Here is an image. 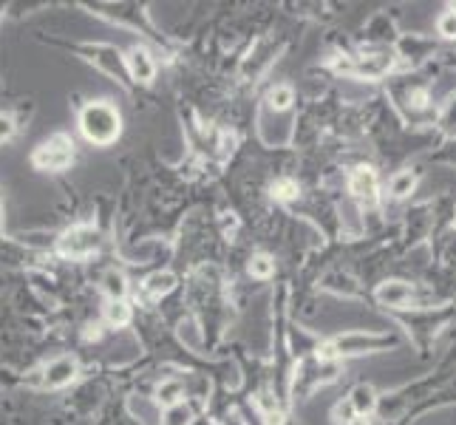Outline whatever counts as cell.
I'll list each match as a JSON object with an SVG mask.
<instances>
[{
	"instance_id": "6da1fadb",
	"label": "cell",
	"mask_w": 456,
	"mask_h": 425,
	"mask_svg": "<svg viewBox=\"0 0 456 425\" xmlns=\"http://www.w3.org/2000/svg\"><path fill=\"white\" fill-rule=\"evenodd\" d=\"M80 128L94 145H111L122 133V116L111 102H91L80 113Z\"/></svg>"
},
{
	"instance_id": "7a4b0ae2",
	"label": "cell",
	"mask_w": 456,
	"mask_h": 425,
	"mask_svg": "<svg viewBox=\"0 0 456 425\" xmlns=\"http://www.w3.org/2000/svg\"><path fill=\"white\" fill-rule=\"evenodd\" d=\"M71 159H74V142L65 133H57L49 142H43L32 156L34 168H40V171H65Z\"/></svg>"
},
{
	"instance_id": "3957f363",
	"label": "cell",
	"mask_w": 456,
	"mask_h": 425,
	"mask_svg": "<svg viewBox=\"0 0 456 425\" xmlns=\"http://www.w3.org/2000/svg\"><path fill=\"white\" fill-rule=\"evenodd\" d=\"M94 250H100V235L94 227H74L60 239V252L71 258H85Z\"/></svg>"
},
{
	"instance_id": "277c9868",
	"label": "cell",
	"mask_w": 456,
	"mask_h": 425,
	"mask_svg": "<svg viewBox=\"0 0 456 425\" xmlns=\"http://www.w3.org/2000/svg\"><path fill=\"white\" fill-rule=\"evenodd\" d=\"M349 190L360 204L374 207L377 204V173L371 168H366V164H360L349 179Z\"/></svg>"
},
{
	"instance_id": "5b68a950",
	"label": "cell",
	"mask_w": 456,
	"mask_h": 425,
	"mask_svg": "<svg viewBox=\"0 0 456 425\" xmlns=\"http://www.w3.org/2000/svg\"><path fill=\"white\" fill-rule=\"evenodd\" d=\"M128 71L136 83H151L153 74H156V65H153V57L148 54V49H131L128 54Z\"/></svg>"
},
{
	"instance_id": "8992f818",
	"label": "cell",
	"mask_w": 456,
	"mask_h": 425,
	"mask_svg": "<svg viewBox=\"0 0 456 425\" xmlns=\"http://www.w3.org/2000/svg\"><path fill=\"white\" fill-rule=\"evenodd\" d=\"M411 287H408L405 281H389L382 283V287L377 290V301L389 303V306H397V309H405L408 303H411Z\"/></svg>"
},
{
	"instance_id": "52a82bcc",
	"label": "cell",
	"mask_w": 456,
	"mask_h": 425,
	"mask_svg": "<svg viewBox=\"0 0 456 425\" xmlns=\"http://www.w3.org/2000/svg\"><path fill=\"white\" fill-rule=\"evenodd\" d=\"M74 374H77V360H71V358H60L49 366V371H45V386L49 389H57V386H65L74 380Z\"/></svg>"
},
{
	"instance_id": "ba28073f",
	"label": "cell",
	"mask_w": 456,
	"mask_h": 425,
	"mask_svg": "<svg viewBox=\"0 0 456 425\" xmlns=\"http://www.w3.org/2000/svg\"><path fill=\"white\" fill-rule=\"evenodd\" d=\"M349 403L354 408V417H371V411L377 406V394H374V389L369 383H360V386H354Z\"/></svg>"
},
{
	"instance_id": "9c48e42d",
	"label": "cell",
	"mask_w": 456,
	"mask_h": 425,
	"mask_svg": "<svg viewBox=\"0 0 456 425\" xmlns=\"http://www.w3.org/2000/svg\"><path fill=\"white\" fill-rule=\"evenodd\" d=\"M176 290V275L173 272H153L148 281H145V292L151 301H159L162 295L173 292Z\"/></svg>"
},
{
	"instance_id": "30bf717a",
	"label": "cell",
	"mask_w": 456,
	"mask_h": 425,
	"mask_svg": "<svg viewBox=\"0 0 456 425\" xmlns=\"http://www.w3.org/2000/svg\"><path fill=\"white\" fill-rule=\"evenodd\" d=\"M182 397H184V386L179 383V380H164L159 389H156V403L162 406V408H176L179 403H182Z\"/></svg>"
},
{
	"instance_id": "8fae6325",
	"label": "cell",
	"mask_w": 456,
	"mask_h": 425,
	"mask_svg": "<svg viewBox=\"0 0 456 425\" xmlns=\"http://www.w3.org/2000/svg\"><path fill=\"white\" fill-rule=\"evenodd\" d=\"M102 290H105V295H108L111 301H122V295L128 292V281H125L122 272L111 270V272H105V278H102Z\"/></svg>"
},
{
	"instance_id": "7c38bea8",
	"label": "cell",
	"mask_w": 456,
	"mask_h": 425,
	"mask_svg": "<svg viewBox=\"0 0 456 425\" xmlns=\"http://www.w3.org/2000/svg\"><path fill=\"white\" fill-rule=\"evenodd\" d=\"M414 184H417V176H414L411 171H402V173H397V176L391 179L389 190H391V196H394V199H405L408 193L414 190Z\"/></svg>"
},
{
	"instance_id": "4fadbf2b",
	"label": "cell",
	"mask_w": 456,
	"mask_h": 425,
	"mask_svg": "<svg viewBox=\"0 0 456 425\" xmlns=\"http://www.w3.org/2000/svg\"><path fill=\"white\" fill-rule=\"evenodd\" d=\"M250 275L252 278H272L275 275V261L267 255V252H258V255H252L250 258Z\"/></svg>"
},
{
	"instance_id": "5bb4252c",
	"label": "cell",
	"mask_w": 456,
	"mask_h": 425,
	"mask_svg": "<svg viewBox=\"0 0 456 425\" xmlns=\"http://www.w3.org/2000/svg\"><path fill=\"white\" fill-rule=\"evenodd\" d=\"M105 318H108L111 326H125L131 320V306L125 301H111L105 306Z\"/></svg>"
},
{
	"instance_id": "9a60e30c",
	"label": "cell",
	"mask_w": 456,
	"mask_h": 425,
	"mask_svg": "<svg viewBox=\"0 0 456 425\" xmlns=\"http://www.w3.org/2000/svg\"><path fill=\"white\" fill-rule=\"evenodd\" d=\"M295 102V91L290 88V85H275L272 91H270V105L275 108V111H286Z\"/></svg>"
},
{
	"instance_id": "2e32d148",
	"label": "cell",
	"mask_w": 456,
	"mask_h": 425,
	"mask_svg": "<svg viewBox=\"0 0 456 425\" xmlns=\"http://www.w3.org/2000/svg\"><path fill=\"white\" fill-rule=\"evenodd\" d=\"M272 196L281 199V201L295 199V196H298V182H292V179H278V182L272 184Z\"/></svg>"
},
{
	"instance_id": "e0dca14e",
	"label": "cell",
	"mask_w": 456,
	"mask_h": 425,
	"mask_svg": "<svg viewBox=\"0 0 456 425\" xmlns=\"http://www.w3.org/2000/svg\"><path fill=\"white\" fill-rule=\"evenodd\" d=\"M439 34L448 37V40L456 37V12H445V14L439 17Z\"/></svg>"
},
{
	"instance_id": "ac0fdd59",
	"label": "cell",
	"mask_w": 456,
	"mask_h": 425,
	"mask_svg": "<svg viewBox=\"0 0 456 425\" xmlns=\"http://www.w3.org/2000/svg\"><path fill=\"white\" fill-rule=\"evenodd\" d=\"M261 408H263V425H283V414L278 408L267 406L263 400H261Z\"/></svg>"
},
{
	"instance_id": "d6986e66",
	"label": "cell",
	"mask_w": 456,
	"mask_h": 425,
	"mask_svg": "<svg viewBox=\"0 0 456 425\" xmlns=\"http://www.w3.org/2000/svg\"><path fill=\"white\" fill-rule=\"evenodd\" d=\"M338 346H334V343H323L321 349H318V360L321 363H332V360H338Z\"/></svg>"
},
{
	"instance_id": "ffe728a7",
	"label": "cell",
	"mask_w": 456,
	"mask_h": 425,
	"mask_svg": "<svg viewBox=\"0 0 456 425\" xmlns=\"http://www.w3.org/2000/svg\"><path fill=\"white\" fill-rule=\"evenodd\" d=\"M187 417H190V411L176 406V408H171V414H167V425H187Z\"/></svg>"
},
{
	"instance_id": "44dd1931",
	"label": "cell",
	"mask_w": 456,
	"mask_h": 425,
	"mask_svg": "<svg viewBox=\"0 0 456 425\" xmlns=\"http://www.w3.org/2000/svg\"><path fill=\"white\" fill-rule=\"evenodd\" d=\"M12 133V122L9 120H3V116H0V139H6Z\"/></svg>"
},
{
	"instance_id": "7402d4cb",
	"label": "cell",
	"mask_w": 456,
	"mask_h": 425,
	"mask_svg": "<svg viewBox=\"0 0 456 425\" xmlns=\"http://www.w3.org/2000/svg\"><path fill=\"white\" fill-rule=\"evenodd\" d=\"M371 419L369 417H354V419H349V425H369Z\"/></svg>"
},
{
	"instance_id": "603a6c76",
	"label": "cell",
	"mask_w": 456,
	"mask_h": 425,
	"mask_svg": "<svg viewBox=\"0 0 456 425\" xmlns=\"http://www.w3.org/2000/svg\"><path fill=\"white\" fill-rule=\"evenodd\" d=\"M414 100H417L414 105H420V108H422V105H425V91H417V94H414Z\"/></svg>"
}]
</instances>
